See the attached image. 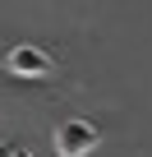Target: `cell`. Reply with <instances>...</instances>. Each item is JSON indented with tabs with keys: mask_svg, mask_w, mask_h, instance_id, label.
Here are the masks:
<instances>
[{
	"mask_svg": "<svg viewBox=\"0 0 152 157\" xmlns=\"http://www.w3.org/2000/svg\"><path fill=\"white\" fill-rule=\"evenodd\" d=\"M14 157H37V152H28V148H14Z\"/></svg>",
	"mask_w": 152,
	"mask_h": 157,
	"instance_id": "3957f363",
	"label": "cell"
},
{
	"mask_svg": "<svg viewBox=\"0 0 152 157\" xmlns=\"http://www.w3.org/2000/svg\"><path fill=\"white\" fill-rule=\"evenodd\" d=\"M51 143H55L60 157H92L97 143H102V134H97V125H88V120L74 116V120H60V125H55Z\"/></svg>",
	"mask_w": 152,
	"mask_h": 157,
	"instance_id": "6da1fadb",
	"label": "cell"
},
{
	"mask_svg": "<svg viewBox=\"0 0 152 157\" xmlns=\"http://www.w3.org/2000/svg\"><path fill=\"white\" fill-rule=\"evenodd\" d=\"M5 69H9L14 78H51L55 56L42 51V46H32V42H19V46L5 51Z\"/></svg>",
	"mask_w": 152,
	"mask_h": 157,
	"instance_id": "7a4b0ae2",
	"label": "cell"
},
{
	"mask_svg": "<svg viewBox=\"0 0 152 157\" xmlns=\"http://www.w3.org/2000/svg\"><path fill=\"white\" fill-rule=\"evenodd\" d=\"M0 157H14V148H5V143H0Z\"/></svg>",
	"mask_w": 152,
	"mask_h": 157,
	"instance_id": "277c9868",
	"label": "cell"
}]
</instances>
